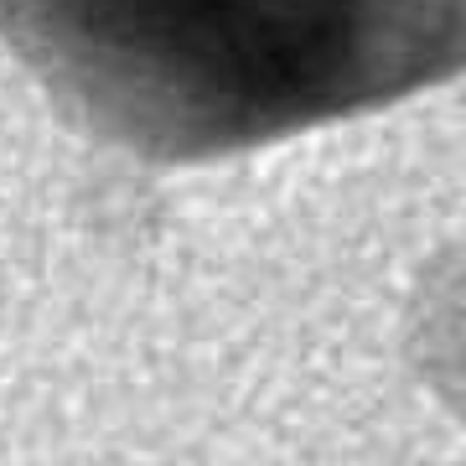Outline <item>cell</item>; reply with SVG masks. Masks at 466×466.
<instances>
[{
	"mask_svg": "<svg viewBox=\"0 0 466 466\" xmlns=\"http://www.w3.org/2000/svg\"><path fill=\"white\" fill-rule=\"evenodd\" d=\"M0 42L150 161L368 115L466 67V0H0Z\"/></svg>",
	"mask_w": 466,
	"mask_h": 466,
	"instance_id": "cell-1",
	"label": "cell"
}]
</instances>
